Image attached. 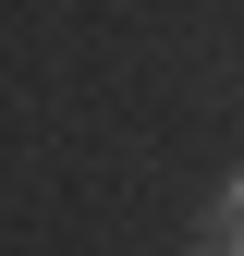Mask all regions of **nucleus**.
<instances>
[{"mask_svg":"<svg viewBox=\"0 0 244 256\" xmlns=\"http://www.w3.org/2000/svg\"><path fill=\"white\" fill-rule=\"evenodd\" d=\"M208 244H220V256H244V171L208 196Z\"/></svg>","mask_w":244,"mask_h":256,"instance_id":"nucleus-1","label":"nucleus"}]
</instances>
